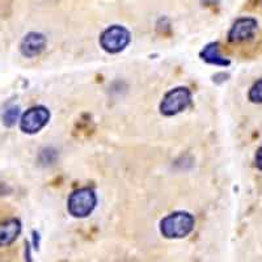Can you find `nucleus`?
<instances>
[{"instance_id":"f257e3e1","label":"nucleus","mask_w":262,"mask_h":262,"mask_svg":"<svg viewBox=\"0 0 262 262\" xmlns=\"http://www.w3.org/2000/svg\"><path fill=\"white\" fill-rule=\"evenodd\" d=\"M194 229V217L189 212L177 211L161 221L160 232L167 238L186 237Z\"/></svg>"},{"instance_id":"f03ea898","label":"nucleus","mask_w":262,"mask_h":262,"mask_svg":"<svg viewBox=\"0 0 262 262\" xmlns=\"http://www.w3.org/2000/svg\"><path fill=\"white\" fill-rule=\"evenodd\" d=\"M97 198L92 189L83 188L75 190L69 198V209L70 214L75 217H85L92 214L95 210Z\"/></svg>"},{"instance_id":"7ed1b4c3","label":"nucleus","mask_w":262,"mask_h":262,"mask_svg":"<svg viewBox=\"0 0 262 262\" xmlns=\"http://www.w3.org/2000/svg\"><path fill=\"white\" fill-rule=\"evenodd\" d=\"M191 93L185 86H177L164 96L160 104V112L164 116H176L190 105Z\"/></svg>"},{"instance_id":"20e7f679","label":"nucleus","mask_w":262,"mask_h":262,"mask_svg":"<svg viewBox=\"0 0 262 262\" xmlns=\"http://www.w3.org/2000/svg\"><path fill=\"white\" fill-rule=\"evenodd\" d=\"M131 34L125 27L112 25L102 32L100 37V45L105 51L116 54L122 51L130 43Z\"/></svg>"},{"instance_id":"39448f33","label":"nucleus","mask_w":262,"mask_h":262,"mask_svg":"<svg viewBox=\"0 0 262 262\" xmlns=\"http://www.w3.org/2000/svg\"><path fill=\"white\" fill-rule=\"evenodd\" d=\"M49 118L50 113L45 106H33L21 116L20 128L25 134H36L48 125Z\"/></svg>"},{"instance_id":"423d86ee","label":"nucleus","mask_w":262,"mask_h":262,"mask_svg":"<svg viewBox=\"0 0 262 262\" xmlns=\"http://www.w3.org/2000/svg\"><path fill=\"white\" fill-rule=\"evenodd\" d=\"M258 21L253 17H240L233 23L228 32V39L232 43H243L256 36Z\"/></svg>"},{"instance_id":"0eeeda50","label":"nucleus","mask_w":262,"mask_h":262,"mask_svg":"<svg viewBox=\"0 0 262 262\" xmlns=\"http://www.w3.org/2000/svg\"><path fill=\"white\" fill-rule=\"evenodd\" d=\"M46 46V38L43 34L36 32L28 33L20 43L21 54L27 58H34L43 51Z\"/></svg>"},{"instance_id":"6e6552de","label":"nucleus","mask_w":262,"mask_h":262,"mask_svg":"<svg viewBox=\"0 0 262 262\" xmlns=\"http://www.w3.org/2000/svg\"><path fill=\"white\" fill-rule=\"evenodd\" d=\"M21 233V223L17 219H8L0 223V248L8 247L16 242Z\"/></svg>"},{"instance_id":"1a4fd4ad","label":"nucleus","mask_w":262,"mask_h":262,"mask_svg":"<svg viewBox=\"0 0 262 262\" xmlns=\"http://www.w3.org/2000/svg\"><path fill=\"white\" fill-rule=\"evenodd\" d=\"M201 57L205 62L215 66H228L229 60L224 58L219 51V45L217 43H210L206 46L201 53Z\"/></svg>"},{"instance_id":"9d476101","label":"nucleus","mask_w":262,"mask_h":262,"mask_svg":"<svg viewBox=\"0 0 262 262\" xmlns=\"http://www.w3.org/2000/svg\"><path fill=\"white\" fill-rule=\"evenodd\" d=\"M18 116H20V109L18 106H12L7 109L6 113L3 114V123L7 127H12L17 122Z\"/></svg>"},{"instance_id":"9b49d317","label":"nucleus","mask_w":262,"mask_h":262,"mask_svg":"<svg viewBox=\"0 0 262 262\" xmlns=\"http://www.w3.org/2000/svg\"><path fill=\"white\" fill-rule=\"evenodd\" d=\"M248 97L254 104H262V79L257 80L249 90Z\"/></svg>"},{"instance_id":"f8f14e48","label":"nucleus","mask_w":262,"mask_h":262,"mask_svg":"<svg viewBox=\"0 0 262 262\" xmlns=\"http://www.w3.org/2000/svg\"><path fill=\"white\" fill-rule=\"evenodd\" d=\"M256 167L262 170V146L256 152Z\"/></svg>"}]
</instances>
